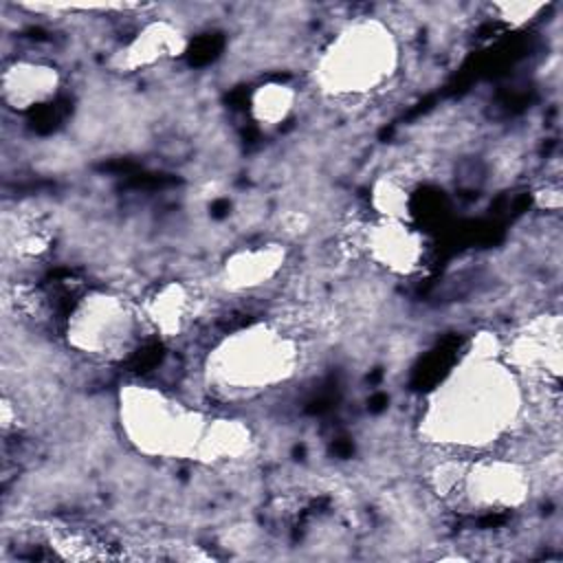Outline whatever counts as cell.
Instances as JSON below:
<instances>
[{
	"label": "cell",
	"mask_w": 563,
	"mask_h": 563,
	"mask_svg": "<svg viewBox=\"0 0 563 563\" xmlns=\"http://www.w3.org/2000/svg\"><path fill=\"white\" fill-rule=\"evenodd\" d=\"M400 68L398 29L378 15H358L343 22L319 48L312 84L332 99H367L380 95Z\"/></svg>",
	"instance_id": "obj_3"
},
{
	"label": "cell",
	"mask_w": 563,
	"mask_h": 563,
	"mask_svg": "<svg viewBox=\"0 0 563 563\" xmlns=\"http://www.w3.org/2000/svg\"><path fill=\"white\" fill-rule=\"evenodd\" d=\"M64 75L57 64L46 57L18 55L7 59L0 77V95L7 110L22 114L44 108L57 99Z\"/></svg>",
	"instance_id": "obj_8"
},
{
	"label": "cell",
	"mask_w": 563,
	"mask_h": 563,
	"mask_svg": "<svg viewBox=\"0 0 563 563\" xmlns=\"http://www.w3.org/2000/svg\"><path fill=\"white\" fill-rule=\"evenodd\" d=\"M545 9H548V4H543V2H499V4H493V11L497 13V20H504L510 26H523Z\"/></svg>",
	"instance_id": "obj_15"
},
{
	"label": "cell",
	"mask_w": 563,
	"mask_h": 563,
	"mask_svg": "<svg viewBox=\"0 0 563 563\" xmlns=\"http://www.w3.org/2000/svg\"><path fill=\"white\" fill-rule=\"evenodd\" d=\"M534 488L537 477L521 457L501 451L462 455L446 504L471 512L521 510L530 504Z\"/></svg>",
	"instance_id": "obj_6"
},
{
	"label": "cell",
	"mask_w": 563,
	"mask_h": 563,
	"mask_svg": "<svg viewBox=\"0 0 563 563\" xmlns=\"http://www.w3.org/2000/svg\"><path fill=\"white\" fill-rule=\"evenodd\" d=\"M147 330L141 301L117 288H90L70 303L62 336L79 356L95 363H123L136 354Z\"/></svg>",
	"instance_id": "obj_5"
},
{
	"label": "cell",
	"mask_w": 563,
	"mask_h": 563,
	"mask_svg": "<svg viewBox=\"0 0 563 563\" xmlns=\"http://www.w3.org/2000/svg\"><path fill=\"white\" fill-rule=\"evenodd\" d=\"M114 418L121 438L147 460H191L209 413L150 383H123Z\"/></svg>",
	"instance_id": "obj_4"
},
{
	"label": "cell",
	"mask_w": 563,
	"mask_h": 563,
	"mask_svg": "<svg viewBox=\"0 0 563 563\" xmlns=\"http://www.w3.org/2000/svg\"><path fill=\"white\" fill-rule=\"evenodd\" d=\"M534 409L530 387L499 352L468 345L460 363L427 396L418 438L442 453H493L515 440Z\"/></svg>",
	"instance_id": "obj_1"
},
{
	"label": "cell",
	"mask_w": 563,
	"mask_h": 563,
	"mask_svg": "<svg viewBox=\"0 0 563 563\" xmlns=\"http://www.w3.org/2000/svg\"><path fill=\"white\" fill-rule=\"evenodd\" d=\"M196 292L189 284L172 279L145 295L141 299L143 314L150 323V330H154L163 339H178L189 328V323L198 314Z\"/></svg>",
	"instance_id": "obj_11"
},
{
	"label": "cell",
	"mask_w": 563,
	"mask_h": 563,
	"mask_svg": "<svg viewBox=\"0 0 563 563\" xmlns=\"http://www.w3.org/2000/svg\"><path fill=\"white\" fill-rule=\"evenodd\" d=\"M187 46V31L176 20L152 18L143 22L128 42L121 44V48L112 57V64L121 73L150 70L154 66L183 57Z\"/></svg>",
	"instance_id": "obj_10"
},
{
	"label": "cell",
	"mask_w": 563,
	"mask_h": 563,
	"mask_svg": "<svg viewBox=\"0 0 563 563\" xmlns=\"http://www.w3.org/2000/svg\"><path fill=\"white\" fill-rule=\"evenodd\" d=\"M303 365L295 328L277 319L251 321L218 336L200 365L202 389L227 402L255 400L286 387Z\"/></svg>",
	"instance_id": "obj_2"
},
{
	"label": "cell",
	"mask_w": 563,
	"mask_h": 563,
	"mask_svg": "<svg viewBox=\"0 0 563 563\" xmlns=\"http://www.w3.org/2000/svg\"><path fill=\"white\" fill-rule=\"evenodd\" d=\"M255 449V431L235 416H209L196 449V464L233 466L246 460Z\"/></svg>",
	"instance_id": "obj_12"
},
{
	"label": "cell",
	"mask_w": 563,
	"mask_h": 563,
	"mask_svg": "<svg viewBox=\"0 0 563 563\" xmlns=\"http://www.w3.org/2000/svg\"><path fill=\"white\" fill-rule=\"evenodd\" d=\"M288 262V249L282 242H266L255 246H238L220 262L213 284L220 292L231 297L251 295L273 284Z\"/></svg>",
	"instance_id": "obj_9"
},
{
	"label": "cell",
	"mask_w": 563,
	"mask_h": 563,
	"mask_svg": "<svg viewBox=\"0 0 563 563\" xmlns=\"http://www.w3.org/2000/svg\"><path fill=\"white\" fill-rule=\"evenodd\" d=\"M299 92L292 84L268 79L255 86L249 95L251 119L262 128H279L297 110Z\"/></svg>",
	"instance_id": "obj_13"
},
{
	"label": "cell",
	"mask_w": 563,
	"mask_h": 563,
	"mask_svg": "<svg viewBox=\"0 0 563 563\" xmlns=\"http://www.w3.org/2000/svg\"><path fill=\"white\" fill-rule=\"evenodd\" d=\"M369 202L378 218L411 220V194L400 174L378 176L369 187Z\"/></svg>",
	"instance_id": "obj_14"
},
{
	"label": "cell",
	"mask_w": 563,
	"mask_h": 563,
	"mask_svg": "<svg viewBox=\"0 0 563 563\" xmlns=\"http://www.w3.org/2000/svg\"><path fill=\"white\" fill-rule=\"evenodd\" d=\"M352 244L372 266L396 277L416 275L427 262L424 235L407 220L374 216L356 229Z\"/></svg>",
	"instance_id": "obj_7"
}]
</instances>
